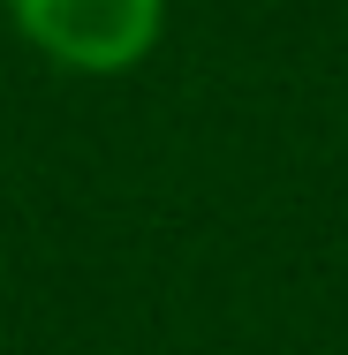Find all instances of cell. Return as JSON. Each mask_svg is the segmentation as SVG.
Masks as SVG:
<instances>
[{
	"mask_svg": "<svg viewBox=\"0 0 348 355\" xmlns=\"http://www.w3.org/2000/svg\"><path fill=\"white\" fill-rule=\"evenodd\" d=\"M23 38L38 53H53L61 69H91V76H114V69H137L167 23V0H8Z\"/></svg>",
	"mask_w": 348,
	"mask_h": 355,
	"instance_id": "1",
	"label": "cell"
}]
</instances>
